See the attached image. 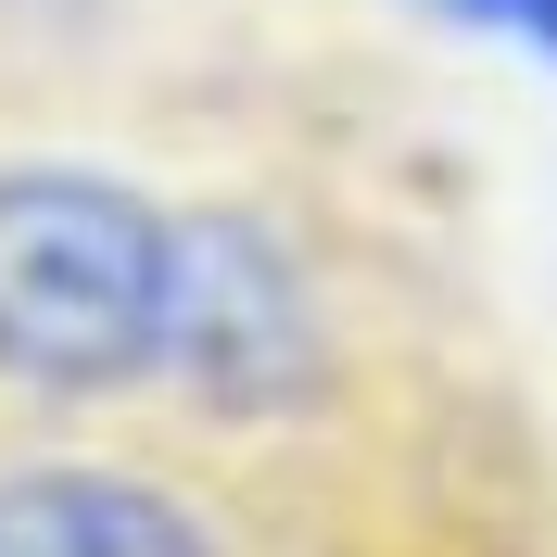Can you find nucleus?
<instances>
[{
    "mask_svg": "<svg viewBox=\"0 0 557 557\" xmlns=\"http://www.w3.org/2000/svg\"><path fill=\"white\" fill-rule=\"evenodd\" d=\"M165 267L177 203L114 165L26 152L0 165V393L26 406H114L165 368Z\"/></svg>",
    "mask_w": 557,
    "mask_h": 557,
    "instance_id": "f257e3e1",
    "label": "nucleus"
},
{
    "mask_svg": "<svg viewBox=\"0 0 557 557\" xmlns=\"http://www.w3.org/2000/svg\"><path fill=\"white\" fill-rule=\"evenodd\" d=\"M152 393L203 431H305L343 393V305L317 278L305 228L267 203H177L165 267V368Z\"/></svg>",
    "mask_w": 557,
    "mask_h": 557,
    "instance_id": "f03ea898",
    "label": "nucleus"
},
{
    "mask_svg": "<svg viewBox=\"0 0 557 557\" xmlns=\"http://www.w3.org/2000/svg\"><path fill=\"white\" fill-rule=\"evenodd\" d=\"M0 557H242V545L190 482L139 469V456H13Z\"/></svg>",
    "mask_w": 557,
    "mask_h": 557,
    "instance_id": "7ed1b4c3",
    "label": "nucleus"
},
{
    "mask_svg": "<svg viewBox=\"0 0 557 557\" xmlns=\"http://www.w3.org/2000/svg\"><path fill=\"white\" fill-rule=\"evenodd\" d=\"M418 13H444V26H482V38H520L557 64V0H418Z\"/></svg>",
    "mask_w": 557,
    "mask_h": 557,
    "instance_id": "20e7f679",
    "label": "nucleus"
}]
</instances>
